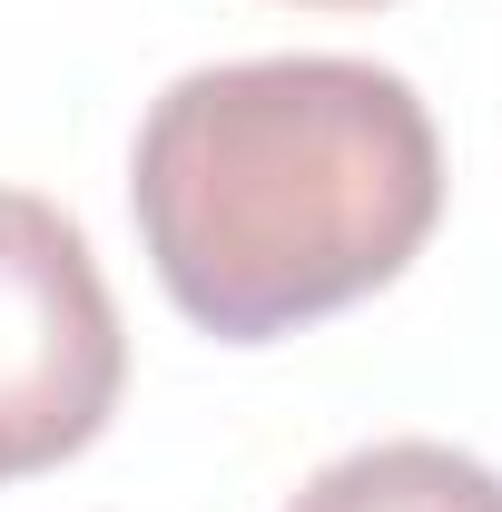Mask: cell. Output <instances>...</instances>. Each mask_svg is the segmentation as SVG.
<instances>
[{
    "label": "cell",
    "instance_id": "1",
    "mask_svg": "<svg viewBox=\"0 0 502 512\" xmlns=\"http://www.w3.org/2000/svg\"><path fill=\"white\" fill-rule=\"evenodd\" d=\"M128 207L168 306L266 345L414 266L443 217V138L375 60H227L148 109Z\"/></svg>",
    "mask_w": 502,
    "mask_h": 512
},
{
    "label": "cell",
    "instance_id": "2",
    "mask_svg": "<svg viewBox=\"0 0 502 512\" xmlns=\"http://www.w3.org/2000/svg\"><path fill=\"white\" fill-rule=\"evenodd\" d=\"M128 384V335L99 256L50 197L0 188V483L99 444Z\"/></svg>",
    "mask_w": 502,
    "mask_h": 512
},
{
    "label": "cell",
    "instance_id": "3",
    "mask_svg": "<svg viewBox=\"0 0 502 512\" xmlns=\"http://www.w3.org/2000/svg\"><path fill=\"white\" fill-rule=\"evenodd\" d=\"M286 512H502V473L453 444L404 434V444H365L325 463Z\"/></svg>",
    "mask_w": 502,
    "mask_h": 512
},
{
    "label": "cell",
    "instance_id": "4",
    "mask_svg": "<svg viewBox=\"0 0 502 512\" xmlns=\"http://www.w3.org/2000/svg\"><path fill=\"white\" fill-rule=\"evenodd\" d=\"M306 10H384V0H306Z\"/></svg>",
    "mask_w": 502,
    "mask_h": 512
}]
</instances>
